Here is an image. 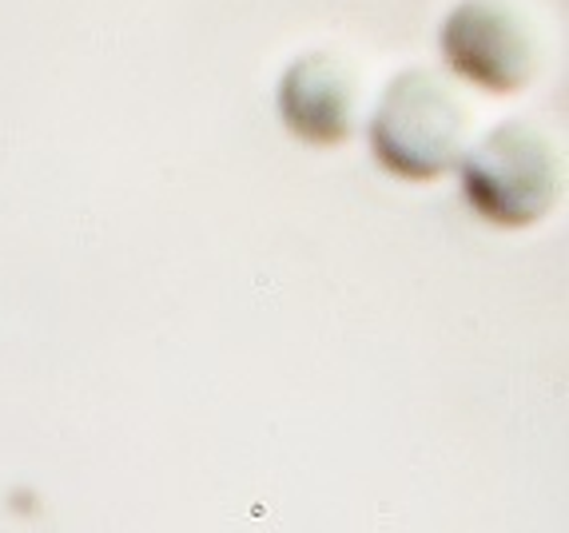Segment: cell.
<instances>
[{
    "mask_svg": "<svg viewBox=\"0 0 569 533\" xmlns=\"http://www.w3.org/2000/svg\"><path fill=\"white\" fill-rule=\"evenodd\" d=\"M462 120L447 92L422 77H407L390 88L375 120V152L402 175H438L450 160Z\"/></svg>",
    "mask_w": 569,
    "mask_h": 533,
    "instance_id": "cell-1",
    "label": "cell"
},
{
    "mask_svg": "<svg viewBox=\"0 0 569 533\" xmlns=\"http://www.w3.org/2000/svg\"><path fill=\"white\" fill-rule=\"evenodd\" d=\"M466 191L498 223H530L550 200V160L526 128H502L466 163Z\"/></svg>",
    "mask_w": 569,
    "mask_h": 533,
    "instance_id": "cell-2",
    "label": "cell"
},
{
    "mask_svg": "<svg viewBox=\"0 0 569 533\" xmlns=\"http://www.w3.org/2000/svg\"><path fill=\"white\" fill-rule=\"evenodd\" d=\"M447 52L455 68L490 88H513L526 80L522 37L490 4H466L447 24Z\"/></svg>",
    "mask_w": 569,
    "mask_h": 533,
    "instance_id": "cell-3",
    "label": "cell"
},
{
    "mask_svg": "<svg viewBox=\"0 0 569 533\" xmlns=\"http://www.w3.org/2000/svg\"><path fill=\"white\" fill-rule=\"evenodd\" d=\"M283 115L295 132L331 143L347 132V84L323 57L291 68L283 84Z\"/></svg>",
    "mask_w": 569,
    "mask_h": 533,
    "instance_id": "cell-4",
    "label": "cell"
}]
</instances>
